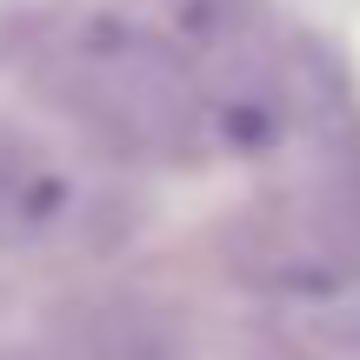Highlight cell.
Returning <instances> with one entry per match:
<instances>
[]
</instances>
